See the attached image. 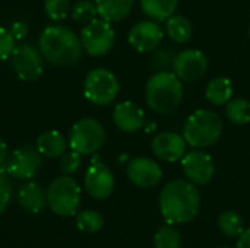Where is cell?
<instances>
[{"label": "cell", "instance_id": "obj_1", "mask_svg": "<svg viewBox=\"0 0 250 248\" xmlns=\"http://www.w3.org/2000/svg\"><path fill=\"white\" fill-rule=\"evenodd\" d=\"M201 208V194L193 183L173 180L160 193V209L163 218L170 225L190 222Z\"/></svg>", "mask_w": 250, "mask_h": 248}, {"label": "cell", "instance_id": "obj_2", "mask_svg": "<svg viewBox=\"0 0 250 248\" xmlns=\"http://www.w3.org/2000/svg\"><path fill=\"white\" fill-rule=\"evenodd\" d=\"M38 48L42 57L56 66H70L81 58V38L63 25L47 26L38 39Z\"/></svg>", "mask_w": 250, "mask_h": 248}, {"label": "cell", "instance_id": "obj_3", "mask_svg": "<svg viewBox=\"0 0 250 248\" xmlns=\"http://www.w3.org/2000/svg\"><path fill=\"white\" fill-rule=\"evenodd\" d=\"M183 99L182 80L171 72H158L146 83V102L152 111L168 114L177 110Z\"/></svg>", "mask_w": 250, "mask_h": 248}, {"label": "cell", "instance_id": "obj_4", "mask_svg": "<svg viewBox=\"0 0 250 248\" xmlns=\"http://www.w3.org/2000/svg\"><path fill=\"white\" fill-rule=\"evenodd\" d=\"M223 132V121L211 110H198L186 121L183 137L192 148H208L214 145Z\"/></svg>", "mask_w": 250, "mask_h": 248}, {"label": "cell", "instance_id": "obj_5", "mask_svg": "<svg viewBox=\"0 0 250 248\" xmlns=\"http://www.w3.org/2000/svg\"><path fill=\"white\" fill-rule=\"evenodd\" d=\"M48 208L59 216H72L81 205V187L72 177H57L48 186L47 193Z\"/></svg>", "mask_w": 250, "mask_h": 248}, {"label": "cell", "instance_id": "obj_6", "mask_svg": "<svg viewBox=\"0 0 250 248\" xmlns=\"http://www.w3.org/2000/svg\"><path fill=\"white\" fill-rule=\"evenodd\" d=\"M104 142V127L95 118H81L70 129L69 146L81 155H92L98 152Z\"/></svg>", "mask_w": 250, "mask_h": 248}, {"label": "cell", "instance_id": "obj_7", "mask_svg": "<svg viewBox=\"0 0 250 248\" xmlns=\"http://www.w3.org/2000/svg\"><path fill=\"white\" fill-rule=\"evenodd\" d=\"M119 91L117 77L107 69H94L83 80V94L95 105H108L116 99Z\"/></svg>", "mask_w": 250, "mask_h": 248}, {"label": "cell", "instance_id": "obj_8", "mask_svg": "<svg viewBox=\"0 0 250 248\" xmlns=\"http://www.w3.org/2000/svg\"><path fill=\"white\" fill-rule=\"evenodd\" d=\"M116 32L108 20L92 19L81 31V42L83 50L94 57L107 54L114 44Z\"/></svg>", "mask_w": 250, "mask_h": 248}, {"label": "cell", "instance_id": "obj_9", "mask_svg": "<svg viewBox=\"0 0 250 248\" xmlns=\"http://www.w3.org/2000/svg\"><path fill=\"white\" fill-rule=\"evenodd\" d=\"M42 54L32 44L22 42L15 47L10 60L16 76L21 80L32 82L42 73Z\"/></svg>", "mask_w": 250, "mask_h": 248}, {"label": "cell", "instance_id": "obj_10", "mask_svg": "<svg viewBox=\"0 0 250 248\" xmlns=\"http://www.w3.org/2000/svg\"><path fill=\"white\" fill-rule=\"evenodd\" d=\"M41 164V153L37 149L31 146H22L15 149L10 156H7L4 162V171L13 178L29 180L37 175Z\"/></svg>", "mask_w": 250, "mask_h": 248}, {"label": "cell", "instance_id": "obj_11", "mask_svg": "<svg viewBox=\"0 0 250 248\" xmlns=\"http://www.w3.org/2000/svg\"><path fill=\"white\" fill-rule=\"evenodd\" d=\"M208 70V58L199 50H185L174 56L173 73L185 82H196L205 76Z\"/></svg>", "mask_w": 250, "mask_h": 248}, {"label": "cell", "instance_id": "obj_12", "mask_svg": "<svg viewBox=\"0 0 250 248\" xmlns=\"http://www.w3.org/2000/svg\"><path fill=\"white\" fill-rule=\"evenodd\" d=\"M85 189L88 194L97 200L110 197L114 190L113 172L98 158H94L85 174Z\"/></svg>", "mask_w": 250, "mask_h": 248}, {"label": "cell", "instance_id": "obj_13", "mask_svg": "<svg viewBox=\"0 0 250 248\" xmlns=\"http://www.w3.org/2000/svg\"><path fill=\"white\" fill-rule=\"evenodd\" d=\"M182 168L188 180L199 186L208 184L215 174V165L212 162V158L202 151L188 152L182 158Z\"/></svg>", "mask_w": 250, "mask_h": 248}, {"label": "cell", "instance_id": "obj_14", "mask_svg": "<svg viewBox=\"0 0 250 248\" xmlns=\"http://www.w3.org/2000/svg\"><path fill=\"white\" fill-rule=\"evenodd\" d=\"M164 31L157 20H142L133 25L129 31L127 41L139 53H148L155 50L163 41Z\"/></svg>", "mask_w": 250, "mask_h": 248}, {"label": "cell", "instance_id": "obj_15", "mask_svg": "<svg viewBox=\"0 0 250 248\" xmlns=\"http://www.w3.org/2000/svg\"><path fill=\"white\" fill-rule=\"evenodd\" d=\"M186 145L188 142L179 133L163 132L152 139L151 148L157 158L166 162H176L186 155Z\"/></svg>", "mask_w": 250, "mask_h": 248}, {"label": "cell", "instance_id": "obj_16", "mask_svg": "<svg viewBox=\"0 0 250 248\" xmlns=\"http://www.w3.org/2000/svg\"><path fill=\"white\" fill-rule=\"evenodd\" d=\"M127 177L135 186L141 189H149L160 183L163 171L155 161L141 156L127 164Z\"/></svg>", "mask_w": 250, "mask_h": 248}, {"label": "cell", "instance_id": "obj_17", "mask_svg": "<svg viewBox=\"0 0 250 248\" xmlns=\"http://www.w3.org/2000/svg\"><path fill=\"white\" fill-rule=\"evenodd\" d=\"M114 124L126 133H136L145 124V114L142 108L130 101L120 102L113 111Z\"/></svg>", "mask_w": 250, "mask_h": 248}, {"label": "cell", "instance_id": "obj_18", "mask_svg": "<svg viewBox=\"0 0 250 248\" xmlns=\"http://www.w3.org/2000/svg\"><path fill=\"white\" fill-rule=\"evenodd\" d=\"M18 200L25 210H28L31 213H38L44 209L47 197H45L42 187L38 183L28 181L19 189Z\"/></svg>", "mask_w": 250, "mask_h": 248}, {"label": "cell", "instance_id": "obj_19", "mask_svg": "<svg viewBox=\"0 0 250 248\" xmlns=\"http://www.w3.org/2000/svg\"><path fill=\"white\" fill-rule=\"evenodd\" d=\"M67 149V142L57 130H47L37 139V151L47 158L62 156Z\"/></svg>", "mask_w": 250, "mask_h": 248}, {"label": "cell", "instance_id": "obj_20", "mask_svg": "<svg viewBox=\"0 0 250 248\" xmlns=\"http://www.w3.org/2000/svg\"><path fill=\"white\" fill-rule=\"evenodd\" d=\"M95 6L103 19L108 22H119L130 13L133 0H95Z\"/></svg>", "mask_w": 250, "mask_h": 248}, {"label": "cell", "instance_id": "obj_21", "mask_svg": "<svg viewBox=\"0 0 250 248\" xmlns=\"http://www.w3.org/2000/svg\"><path fill=\"white\" fill-rule=\"evenodd\" d=\"M179 0H141L144 13L152 20L163 22L174 15Z\"/></svg>", "mask_w": 250, "mask_h": 248}, {"label": "cell", "instance_id": "obj_22", "mask_svg": "<svg viewBox=\"0 0 250 248\" xmlns=\"http://www.w3.org/2000/svg\"><path fill=\"white\" fill-rule=\"evenodd\" d=\"M207 99L214 105H224L233 96V85L227 77L212 79L205 89Z\"/></svg>", "mask_w": 250, "mask_h": 248}, {"label": "cell", "instance_id": "obj_23", "mask_svg": "<svg viewBox=\"0 0 250 248\" xmlns=\"http://www.w3.org/2000/svg\"><path fill=\"white\" fill-rule=\"evenodd\" d=\"M166 32L174 42L185 44L190 39L193 29L188 18L182 15H173L166 20Z\"/></svg>", "mask_w": 250, "mask_h": 248}, {"label": "cell", "instance_id": "obj_24", "mask_svg": "<svg viewBox=\"0 0 250 248\" xmlns=\"http://www.w3.org/2000/svg\"><path fill=\"white\" fill-rule=\"evenodd\" d=\"M226 114L227 118L234 124H248L250 123V101L243 98L229 101Z\"/></svg>", "mask_w": 250, "mask_h": 248}, {"label": "cell", "instance_id": "obj_25", "mask_svg": "<svg viewBox=\"0 0 250 248\" xmlns=\"http://www.w3.org/2000/svg\"><path fill=\"white\" fill-rule=\"evenodd\" d=\"M218 227L221 232L229 237H239L245 231L242 216L233 210H226L218 216Z\"/></svg>", "mask_w": 250, "mask_h": 248}, {"label": "cell", "instance_id": "obj_26", "mask_svg": "<svg viewBox=\"0 0 250 248\" xmlns=\"http://www.w3.org/2000/svg\"><path fill=\"white\" fill-rule=\"evenodd\" d=\"M104 225L103 216L95 210H82L76 215V227L88 234H97Z\"/></svg>", "mask_w": 250, "mask_h": 248}, {"label": "cell", "instance_id": "obj_27", "mask_svg": "<svg viewBox=\"0 0 250 248\" xmlns=\"http://www.w3.org/2000/svg\"><path fill=\"white\" fill-rule=\"evenodd\" d=\"M154 246L155 248H180L182 246L180 232L176 231L173 227H170V224L161 227L154 235Z\"/></svg>", "mask_w": 250, "mask_h": 248}, {"label": "cell", "instance_id": "obj_28", "mask_svg": "<svg viewBox=\"0 0 250 248\" xmlns=\"http://www.w3.org/2000/svg\"><path fill=\"white\" fill-rule=\"evenodd\" d=\"M97 15H98L97 6H95V3H92L89 0H79L72 7V18L76 22L88 23L89 20L95 19Z\"/></svg>", "mask_w": 250, "mask_h": 248}, {"label": "cell", "instance_id": "obj_29", "mask_svg": "<svg viewBox=\"0 0 250 248\" xmlns=\"http://www.w3.org/2000/svg\"><path fill=\"white\" fill-rule=\"evenodd\" d=\"M44 10L51 20L59 22L67 18L70 10V3L69 0H45Z\"/></svg>", "mask_w": 250, "mask_h": 248}, {"label": "cell", "instance_id": "obj_30", "mask_svg": "<svg viewBox=\"0 0 250 248\" xmlns=\"http://www.w3.org/2000/svg\"><path fill=\"white\" fill-rule=\"evenodd\" d=\"M82 155L78 153L76 151H70V152H64L60 158V170L64 172V174H73L76 172L81 165H82Z\"/></svg>", "mask_w": 250, "mask_h": 248}, {"label": "cell", "instance_id": "obj_31", "mask_svg": "<svg viewBox=\"0 0 250 248\" xmlns=\"http://www.w3.org/2000/svg\"><path fill=\"white\" fill-rule=\"evenodd\" d=\"M12 200V184L7 172L0 170V215L7 209Z\"/></svg>", "mask_w": 250, "mask_h": 248}, {"label": "cell", "instance_id": "obj_32", "mask_svg": "<svg viewBox=\"0 0 250 248\" xmlns=\"http://www.w3.org/2000/svg\"><path fill=\"white\" fill-rule=\"evenodd\" d=\"M15 41L16 39L13 38L10 31L0 26V61L7 60L12 56V53L16 47Z\"/></svg>", "mask_w": 250, "mask_h": 248}, {"label": "cell", "instance_id": "obj_33", "mask_svg": "<svg viewBox=\"0 0 250 248\" xmlns=\"http://www.w3.org/2000/svg\"><path fill=\"white\" fill-rule=\"evenodd\" d=\"M173 60H174V57H173L171 51L160 50V51H157V54L154 57V66L158 69H166L167 66L173 64Z\"/></svg>", "mask_w": 250, "mask_h": 248}, {"label": "cell", "instance_id": "obj_34", "mask_svg": "<svg viewBox=\"0 0 250 248\" xmlns=\"http://www.w3.org/2000/svg\"><path fill=\"white\" fill-rule=\"evenodd\" d=\"M9 31L15 39H23L28 35V25L22 20H16L10 25Z\"/></svg>", "mask_w": 250, "mask_h": 248}, {"label": "cell", "instance_id": "obj_35", "mask_svg": "<svg viewBox=\"0 0 250 248\" xmlns=\"http://www.w3.org/2000/svg\"><path fill=\"white\" fill-rule=\"evenodd\" d=\"M237 248H250V228L245 229L240 234V238L237 241Z\"/></svg>", "mask_w": 250, "mask_h": 248}, {"label": "cell", "instance_id": "obj_36", "mask_svg": "<svg viewBox=\"0 0 250 248\" xmlns=\"http://www.w3.org/2000/svg\"><path fill=\"white\" fill-rule=\"evenodd\" d=\"M7 156H9L7 146H6V143L0 139V165H4V162H6Z\"/></svg>", "mask_w": 250, "mask_h": 248}, {"label": "cell", "instance_id": "obj_37", "mask_svg": "<svg viewBox=\"0 0 250 248\" xmlns=\"http://www.w3.org/2000/svg\"><path fill=\"white\" fill-rule=\"evenodd\" d=\"M218 248H229V247H218Z\"/></svg>", "mask_w": 250, "mask_h": 248}, {"label": "cell", "instance_id": "obj_38", "mask_svg": "<svg viewBox=\"0 0 250 248\" xmlns=\"http://www.w3.org/2000/svg\"><path fill=\"white\" fill-rule=\"evenodd\" d=\"M249 35H250V26H249Z\"/></svg>", "mask_w": 250, "mask_h": 248}]
</instances>
